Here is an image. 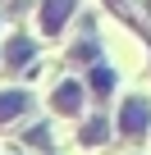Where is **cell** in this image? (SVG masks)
I'll return each mask as SVG.
<instances>
[{"instance_id": "obj_3", "label": "cell", "mask_w": 151, "mask_h": 155, "mask_svg": "<svg viewBox=\"0 0 151 155\" xmlns=\"http://www.w3.org/2000/svg\"><path fill=\"white\" fill-rule=\"evenodd\" d=\"M50 105H55V114H78L83 110V87L78 82H60L55 96H50Z\"/></svg>"}, {"instance_id": "obj_7", "label": "cell", "mask_w": 151, "mask_h": 155, "mask_svg": "<svg viewBox=\"0 0 151 155\" xmlns=\"http://www.w3.org/2000/svg\"><path fill=\"white\" fill-rule=\"evenodd\" d=\"M83 141H87V146H101V141H105V123H101V119H92V123L83 128Z\"/></svg>"}, {"instance_id": "obj_2", "label": "cell", "mask_w": 151, "mask_h": 155, "mask_svg": "<svg viewBox=\"0 0 151 155\" xmlns=\"http://www.w3.org/2000/svg\"><path fill=\"white\" fill-rule=\"evenodd\" d=\"M73 5H78V0H46V5H41V28H46V32H60V28L69 23Z\"/></svg>"}, {"instance_id": "obj_6", "label": "cell", "mask_w": 151, "mask_h": 155, "mask_svg": "<svg viewBox=\"0 0 151 155\" xmlns=\"http://www.w3.org/2000/svg\"><path fill=\"white\" fill-rule=\"evenodd\" d=\"M87 87H92L96 96H110V87H115V73H110V68H96V73L87 78Z\"/></svg>"}, {"instance_id": "obj_5", "label": "cell", "mask_w": 151, "mask_h": 155, "mask_svg": "<svg viewBox=\"0 0 151 155\" xmlns=\"http://www.w3.org/2000/svg\"><path fill=\"white\" fill-rule=\"evenodd\" d=\"M5 50H9V55H5V59H9V64H14V68H19V64H28V59H32V41H28V37H14V41H9V46H5Z\"/></svg>"}, {"instance_id": "obj_1", "label": "cell", "mask_w": 151, "mask_h": 155, "mask_svg": "<svg viewBox=\"0 0 151 155\" xmlns=\"http://www.w3.org/2000/svg\"><path fill=\"white\" fill-rule=\"evenodd\" d=\"M146 123H151V105H146L142 96H128L124 110H119V132H124V137H142Z\"/></svg>"}, {"instance_id": "obj_4", "label": "cell", "mask_w": 151, "mask_h": 155, "mask_svg": "<svg viewBox=\"0 0 151 155\" xmlns=\"http://www.w3.org/2000/svg\"><path fill=\"white\" fill-rule=\"evenodd\" d=\"M23 110H28V96L23 91H5V96H0V123L14 119V114H23Z\"/></svg>"}]
</instances>
